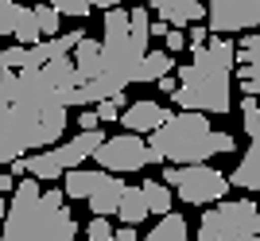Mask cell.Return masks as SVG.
<instances>
[{
  "label": "cell",
  "mask_w": 260,
  "mask_h": 241,
  "mask_svg": "<svg viewBox=\"0 0 260 241\" xmlns=\"http://www.w3.org/2000/svg\"><path fill=\"white\" fill-rule=\"evenodd\" d=\"M140 191H144V202H148V214H167L171 210V187L167 183L148 179V183H140Z\"/></svg>",
  "instance_id": "22"
},
{
  "label": "cell",
  "mask_w": 260,
  "mask_h": 241,
  "mask_svg": "<svg viewBox=\"0 0 260 241\" xmlns=\"http://www.w3.org/2000/svg\"><path fill=\"white\" fill-rule=\"evenodd\" d=\"M190 63L175 66V94L171 101L179 105V109H190V113H229L233 109V82H229V74H233V58H237V47H233V39H225V35H214L210 32L206 47H198V51H190Z\"/></svg>",
  "instance_id": "1"
},
{
  "label": "cell",
  "mask_w": 260,
  "mask_h": 241,
  "mask_svg": "<svg viewBox=\"0 0 260 241\" xmlns=\"http://www.w3.org/2000/svg\"><path fill=\"white\" fill-rule=\"evenodd\" d=\"M0 35H12L20 47L39 43V23H35V12L27 4H16V0H4L0 4Z\"/></svg>",
  "instance_id": "9"
},
{
  "label": "cell",
  "mask_w": 260,
  "mask_h": 241,
  "mask_svg": "<svg viewBox=\"0 0 260 241\" xmlns=\"http://www.w3.org/2000/svg\"><path fill=\"white\" fill-rule=\"evenodd\" d=\"M233 241H260V233H245V237H233Z\"/></svg>",
  "instance_id": "34"
},
{
  "label": "cell",
  "mask_w": 260,
  "mask_h": 241,
  "mask_svg": "<svg viewBox=\"0 0 260 241\" xmlns=\"http://www.w3.org/2000/svg\"><path fill=\"white\" fill-rule=\"evenodd\" d=\"M0 4H4V0H0Z\"/></svg>",
  "instance_id": "37"
},
{
  "label": "cell",
  "mask_w": 260,
  "mask_h": 241,
  "mask_svg": "<svg viewBox=\"0 0 260 241\" xmlns=\"http://www.w3.org/2000/svg\"><path fill=\"white\" fill-rule=\"evenodd\" d=\"M105 175L109 171H82V167H70V171H62V195L66 198H89V191L105 183Z\"/></svg>",
  "instance_id": "16"
},
{
  "label": "cell",
  "mask_w": 260,
  "mask_h": 241,
  "mask_svg": "<svg viewBox=\"0 0 260 241\" xmlns=\"http://www.w3.org/2000/svg\"><path fill=\"white\" fill-rule=\"evenodd\" d=\"M93 113H98V120H101V125H113V120H117L120 117V109H117V105H113V101H98V105H93Z\"/></svg>",
  "instance_id": "28"
},
{
  "label": "cell",
  "mask_w": 260,
  "mask_h": 241,
  "mask_svg": "<svg viewBox=\"0 0 260 241\" xmlns=\"http://www.w3.org/2000/svg\"><path fill=\"white\" fill-rule=\"evenodd\" d=\"M241 120H245V132H249V152L241 156V164L225 179H229V187L260 191V98L241 94Z\"/></svg>",
  "instance_id": "7"
},
{
  "label": "cell",
  "mask_w": 260,
  "mask_h": 241,
  "mask_svg": "<svg viewBox=\"0 0 260 241\" xmlns=\"http://www.w3.org/2000/svg\"><path fill=\"white\" fill-rule=\"evenodd\" d=\"M23 164H27V175H35L39 183H51V179H62V167L54 160L51 148H39L35 156H23Z\"/></svg>",
  "instance_id": "19"
},
{
  "label": "cell",
  "mask_w": 260,
  "mask_h": 241,
  "mask_svg": "<svg viewBox=\"0 0 260 241\" xmlns=\"http://www.w3.org/2000/svg\"><path fill=\"white\" fill-rule=\"evenodd\" d=\"M58 16H74V20H89L93 8H117L120 0H47Z\"/></svg>",
  "instance_id": "21"
},
{
  "label": "cell",
  "mask_w": 260,
  "mask_h": 241,
  "mask_svg": "<svg viewBox=\"0 0 260 241\" xmlns=\"http://www.w3.org/2000/svg\"><path fill=\"white\" fill-rule=\"evenodd\" d=\"M245 233H260V206L252 198H221L198 226V241H233Z\"/></svg>",
  "instance_id": "4"
},
{
  "label": "cell",
  "mask_w": 260,
  "mask_h": 241,
  "mask_svg": "<svg viewBox=\"0 0 260 241\" xmlns=\"http://www.w3.org/2000/svg\"><path fill=\"white\" fill-rule=\"evenodd\" d=\"M167 113L171 109H163L159 101H128L124 105V113H120V125L128 132H136V136H144V132H152V129H159L163 120H167Z\"/></svg>",
  "instance_id": "13"
},
{
  "label": "cell",
  "mask_w": 260,
  "mask_h": 241,
  "mask_svg": "<svg viewBox=\"0 0 260 241\" xmlns=\"http://www.w3.org/2000/svg\"><path fill=\"white\" fill-rule=\"evenodd\" d=\"M93 160L101 164V171L109 175H124V171H140L144 164H152L148 156V140L136 136V132H120V136H105L98 144Z\"/></svg>",
  "instance_id": "6"
},
{
  "label": "cell",
  "mask_w": 260,
  "mask_h": 241,
  "mask_svg": "<svg viewBox=\"0 0 260 241\" xmlns=\"http://www.w3.org/2000/svg\"><path fill=\"white\" fill-rule=\"evenodd\" d=\"M120 191H124V183H120L117 175H105V183L89 191L86 202H89V210H93V218H109V214H117Z\"/></svg>",
  "instance_id": "15"
},
{
  "label": "cell",
  "mask_w": 260,
  "mask_h": 241,
  "mask_svg": "<svg viewBox=\"0 0 260 241\" xmlns=\"http://www.w3.org/2000/svg\"><path fill=\"white\" fill-rule=\"evenodd\" d=\"M163 183L175 187L179 198L190 202V206H214V202H221V198L229 195L225 171H217V167H210V164H183V167L167 164Z\"/></svg>",
  "instance_id": "5"
},
{
  "label": "cell",
  "mask_w": 260,
  "mask_h": 241,
  "mask_svg": "<svg viewBox=\"0 0 260 241\" xmlns=\"http://www.w3.org/2000/svg\"><path fill=\"white\" fill-rule=\"evenodd\" d=\"M117 218H124V226H140L148 218V202H144V191L140 187H128L120 191V202H117Z\"/></svg>",
  "instance_id": "17"
},
{
  "label": "cell",
  "mask_w": 260,
  "mask_h": 241,
  "mask_svg": "<svg viewBox=\"0 0 260 241\" xmlns=\"http://www.w3.org/2000/svg\"><path fill=\"white\" fill-rule=\"evenodd\" d=\"M148 12H155L167 27L206 23V0H148Z\"/></svg>",
  "instance_id": "11"
},
{
  "label": "cell",
  "mask_w": 260,
  "mask_h": 241,
  "mask_svg": "<svg viewBox=\"0 0 260 241\" xmlns=\"http://www.w3.org/2000/svg\"><path fill=\"white\" fill-rule=\"evenodd\" d=\"M117 241H136V226H124V230H113Z\"/></svg>",
  "instance_id": "32"
},
{
  "label": "cell",
  "mask_w": 260,
  "mask_h": 241,
  "mask_svg": "<svg viewBox=\"0 0 260 241\" xmlns=\"http://www.w3.org/2000/svg\"><path fill=\"white\" fill-rule=\"evenodd\" d=\"M163 43H167V55H179V51H186V35H183V27H167Z\"/></svg>",
  "instance_id": "26"
},
{
  "label": "cell",
  "mask_w": 260,
  "mask_h": 241,
  "mask_svg": "<svg viewBox=\"0 0 260 241\" xmlns=\"http://www.w3.org/2000/svg\"><path fill=\"white\" fill-rule=\"evenodd\" d=\"M98 125H101V120H98V113H93V109L78 113V132H89V129H98Z\"/></svg>",
  "instance_id": "30"
},
{
  "label": "cell",
  "mask_w": 260,
  "mask_h": 241,
  "mask_svg": "<svg viewBox=\"0 0 260 241\" xmlns=\"http://www.w3.org/2000/svg\"><path fill=\"white\" fill-rule=\"evenodd\" d=\"M23 55H27V47H8V51H0V70H23Z\"/></svg>",
  "instance_id": "24"
},
{
  "label": "cell",
  "mask_w": 260,
  "mask_h": 241,
  "mask_svg": "<svg viewBox=\"0 0 260 241\" xmlns=\"http://www.w3.org/2000/svg\"><path fill=\"white\" fill-rule=\"evenodd\" d=\"M4 214H8V202H4V195H0V222H4Z\"/></svg>",
  "instance_id": "35"
},
{
  "label": "cell",
  "mask_w": 260,
  "mask_h": 241,
  "mask_svg": "<svg viewBox=\"0 0 260 241\" xmlns=\"http://www.w3.org/2000/svg\"><path fill=\"white\" fill-rule=\"evenodd\" d=\"M233 70H237L241 94L260 98V32H249L237 47V58H233Z\"/></svg>",
  "instance_id": "10"
},
{
  "label": "cell",
  "mask_w": 260,
  "mask_h": 241,
  "mask_svg": "<svg viewBox=\"0 0 260 241\" xmlns=\"http://www.w3.org/2000/svg\"><path fill=\"white\" fill-rule=\"evenodd\" d=\"M148 156L152 164H206L210 156H237L233 132H217L206 113H167L159 129L148 132Z\"/></svg>",
  "instance_id": "3"
},
{
  "label": "cell",
  "mask_w": 260,
  "mask_h": 241,
  "mask_svg": "<svg viewBox=\"0 0 260 241\" xmlns=\"http://www.w3.org/2000/svg\"><path fill=\"white\" fill-rule=\"evenodd\" d=\"M86 241H89V237H86ZM109 241H117V237H109Z\"/></svg>",
  "instance_id": "36"
},
{
  "label": "cell",
  "mask_w": 260,
  "mask_h": 241,
  "mask_svg": "<svg viewBox=\"0 0 260 241\" xmlns=\"http://www.w3.org/2000/svg\"><path fill=\"white\" fill-rule=\"evenodd\" d=\"M31 12H35V23H39V35H43V39H51V35L62 32V16H58L51 4H35Z\"/></svg>",
  "instance_id": "23"
},
{
  "label": "cell",
  "mask_w": 260,
  "mask_h": 241,
  "mask_svg": "<svg viewBox=\"0 0 260 241\" xmlns=\"http://www.w3.org/2000/svg\"><path fill=\"white\" fill-rule=\"evenodd\" d=\"M206 27L214 35L260 27V0H206Z\"/></svg>",
  "instance_id": "8"
},
{
  "label": "cell",
  "mask_w": 260,
  "mask_h": 241,
  "mask_svg": "<svg viewBox=\"0 0 260 241\" xmlns=\"http://www.w3.org/2000/svg\"><path fill=\"white\" fill-rule=\"evenodd\" d=\"M175 70V58L167 55V51H148V55L140 58V70H136V82H155V78L171 74Z\"/></svg>",
  "instance_id": "20"
},
{
  "label": "cell",
  "mask_w": 260,
  "mask_h": 241,
  "mask_svg": "<svg viewBox=\"0 0 260 241\" xmlns=\"http://www.w3.org/2000/svg\"><path fill=\"white\" fill-rule=\"evenodd\" d=\"M101 140H105V132H101V129H89V132H78L74 140L58 144V148L51 144V152H54V160H58V167L70 171V167H82V160H89V156L98 152Z\"/></svg>",
  "instance_id": "12"
},
{
  "label": "cell",
  "mask_w": 260,
  "mask_h": 241,
  "mask_svg": "<svg viewBox=\"0 0 260 241\" xmlns=\"http://www.w3.org/2000/svg\"><path fill=\"white\" fill-rule=\"evenodd\" d=\"M86 237H89V241H109V237H113V226H109V218H89Z\"/></svg>",
  "instance_id": "25"
},
{
  "label": "cell",
  "mask_w": 260,
  "mask_h": 241,
  "mask_svg": "<svg viewBox=\"0 0 260 241\" xmlns=\"http://www.w3.org/2000/svg\"><path fill=\"white\" fill-rule=\"evenodd\" d=\"M78 218L66 210L58 187H39L35 175H20L12 187V202L0 226V241H74Z\"/></svg>",
  "instance_id": "2"
},
{
  "label": "cell",
  "mask_w": 260,
  "mask_h": 241,
  "mask_svg": "<svg viewBox=\"0 0 260 241\" xmlns=\"http://www.w3.org/2000/svg\"><path fill=\"white\" fill-rule=\"evenodd\" d=\"M70 63H74V70H78V82L98 78L101 74V43L82 35V39L74 43V51H70Z\"/></svg>",
  "instance_id": "14"
},
{
  "label": "cell",
  "mask_w": 260,
  "mask_h": 241,
  "mask_svg": "<svg viewBox=\"0 0 260 241\" xmlns=\"http://www.w3.org/2000/svg\"><path fill=\"white\" fill-rule=\"evenodd\" d=\"M12 89H16V70H0V105L12 101Z\"/></svg>",
  "instance_id": "29"
},
{
  "label": "cell",
  "mask_w": 260,
  "mask_h": 241,
  "mask_svg": "<svg viewBox=\"0 0 260 241\" xmlns=\"http://www.w3.org/2000/svg\"><path fill=\"white\" fill-rule=\"evenodd\" d=\"M12 187H16V179H12L8 171H0V195H4V191H12Z\"/></svg>",
  "instance_id": "33"
},
{
  "label": "cell",
  "mask_w": 260,
  "mask_h": 241,
  "mask_svg": "<svg viewBox=\"0 0 260 241\" xmlns=\"http://www.w3.org/2000/svg\"><path fill=\"white\" fill-rule=\"evenodd\" d=\"M206 39H210V27H206V23H190V32H186V47L198 51V47H206Z\"/></svg>",
  "instance_id": "27"
},
{
  "label": "cell",
  "mask_w": 260,
  "mask_h": 241,
  "mask_svg": "<svg viewBox=\"0 0 260 241\" xmlns=\"http://www.w3.org/2000/svg\"><path fill=\"white\" fill-rule=\"evenodd\" d=\"M155 86H159L163 94H175V86H179V82H175V74H163V78H155Z\"/></svg>",
  "instance_id": "31"
},
{
  "label": "cell",
  "mask_w": 260,
  "mask_h": 241,
  "mask_svg": "<svg viewBox=\"0 0 260 241\" xmlns=\"http://www.w3.org/2000/svg\"><path fill=\"white\" fill-rule=\"evenodd\" d=\"M144 241H190V230H186V218H183V214H175V210L159 214V226H155V230L148 233Z\"/></svg>",
  "instance_id": "18"
}]
</instances>
